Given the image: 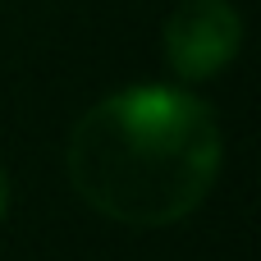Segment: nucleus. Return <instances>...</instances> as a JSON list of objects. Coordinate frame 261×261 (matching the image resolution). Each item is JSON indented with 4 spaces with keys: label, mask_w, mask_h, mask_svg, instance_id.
Instances as JSON below:
<instances>
[{
    "label": "nucleus",
    "mask_w": 261,
    "mask_h": 261,
    "mask_svg": "<svg viewBox=\"0 0 261 261\" xmlns=\"http://www.w3.org/2000/svg\"><path fill=\"white\" fill-rule=\"evenodd\" d=\"M220 124L188 87H124L69 133V184L106 220L161 229L202 206L220 174Z\"/></svg>",
    "instance_id": "obj_1"
},
{
    "label": "nucleus",
    "mask_w": 261,
    "mask_h": 261,
    "mask_svg": "<svg viewBox=\"0 0 261 261\" xmlns=\"http://www.w3.org/2000/svg\"><path fill=\"white\" fill-rule=\"evenodd\" d=\"M243 46V18L229 0H179L165 18V60L179 78H216Z\"/></svg>",
    "instance_id": "obj_2"
},
{
    "label": "nucleus",
    "mask_w": 261,
    "mask_h": 261,
    "mask_svg": "<svg viewBox=\"0 0 261 261\" xmlns=\"http://www.w3.org/2000/svg\"><path fill=\"white\" fill-rule=\"evenodd\" d=\"M5 211H9V174L0 165V220H5Z\"/></svg>",
    "instance_id": "obj_3"
}]
</instances>
